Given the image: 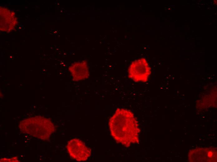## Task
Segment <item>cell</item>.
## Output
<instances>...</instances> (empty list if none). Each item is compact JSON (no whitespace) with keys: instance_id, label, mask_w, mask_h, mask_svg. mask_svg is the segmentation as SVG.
I'll use <instances>...</instances> for the list:
<instances>
[{"instance_id":"5b68a950","label":"cell","mask_w":217,"mask_h":162,"mask_svg":"<svg viewBox=\"0 0 217 162\" xmlns=\"http://www.w3.org/2000/svg\"><path fill=\"white\" fill-rule=\"evenodd\" d=\"M70 71L75 81H78L87 79L89 70L86 62L78 61L72 64L69 68Z\"/></svg>"},{"instance_id":"7a4b0ae2","label":"cell","mask_w":217,"mask_h":162,"mask_svg":"<svg viewBox=\"0 0 217 162\" xmlns=\"http://www.w3.org/2000/svg\"><path fill=\"white\" fill-rule=\"evenodd\" d=\"M23 133L43 140L49 139L55 131V126L51 120L41 117L29 118L20 122Z\"/></svg>"},{"instance_id":"277c9868","label":"cell","mask_w":217,"mask_h":162,"mask_svg":"<svg viewBox=\"0 0 217 162\" xmlns=\"http://www.w3.org/2000/svg\"><path fill=\"white\" fill-rule=\"evenodd\" d=\"M67 148L70 156L78 161L87 160L91 155L90 149L78 139L70 140L67 144Z\"/></svg>"},{"instance_id":"8992f818","label":"cell","mask_w":217,"mask_h":162,"mask_svg":"<svg viewBox=\"0 0 217 162\" xmlns=\"http://www.w3.org/2000/svg\"><path fill=\"white\" fill-rule=\"evenodd\" d=\"M17 157L12 158L11 159L3 158L1 159V162H16L17 160Z\"/></svg>"},{"instance_id":"3957f363","label":"cell","mask_w":217,"mask_h":162,"mask_svg":"<svg viewBox=\"0 0 217 162\" xmlns=\"http://www.w3.org/2000/svg\"><path fill=\"white\" fill-rule=\"evenodd\" d=\"M151 73V69L146 60L141 58L132 62L128 69L129 78L136 82H147Z\"/></svg>"},{"instance_id":"6da1fadb","label":"cell","mask_w":217,"mask_h":162,"mask_svg":"<svg viewBox=\"0 0 217 162\" xmlns=\"http://www.w3.org/2000/svg\"><path fill=\"white\" fill-rule=\"evenodd\" d=\"M109 126L112 136L118 142L128 147L138 141L140 131L137 122L130 111L117 109L110 118Z\"/></svg>"}]
</instances>
